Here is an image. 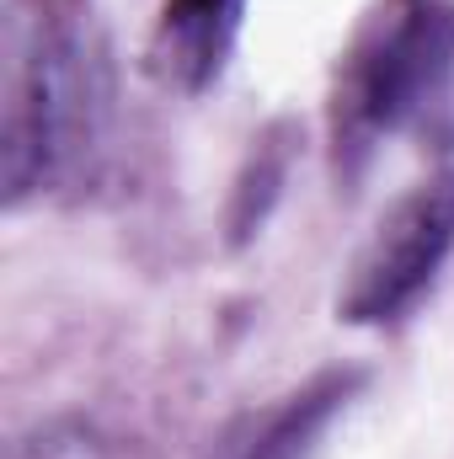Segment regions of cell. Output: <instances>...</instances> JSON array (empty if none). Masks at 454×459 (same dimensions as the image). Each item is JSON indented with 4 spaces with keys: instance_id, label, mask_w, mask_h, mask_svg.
<instances>
[{
    "instance_id": "cell-3",
    "label": "cell",
    "mask_w": 454,
    "mask_h": 459,
    "mask_svg": "<svg viewBox=\"0 0 454 459\" xmlns=\"http://www.w3.org/2000/svg\"><path fill=\"white\" fill-rule=\"evenodd\" d=\"M454 75V5L423 0L380 32L347 81V134L374 139L423 117Z\"/></svg>"
},
{
    "instance_id": "cell-5",
    "label": "cell",
    "mask_w": 454,
    "mask_h": 459,
    "mask_svg": "<svg viewBox=\"0 0 454 459\" xmlns=\"http://www.w3.org/2000/svg\"><path fill=\"white\" fill-rule=\"evenodd\" d=\"M358 374H321L305 390L284 395L262 422H251V433L240 438L235 459H310L316 444L327 438V428L337 422V411L353 401Z\"/></svg>"
},
{
    "instance_id": "cell-2",
    "label": "cell",
    "mask_w": 454,
    "mask_h": 459,
    "mask_svg": "<svg viewBox=\"0 0 454 459\" xmlns=\"http://www.w3.org/2000/svg\"><path fill=\"white\" fill-rule=\"evenodd\" d=\"M454 251V171L417 182L363 240L337 310L353 326L401 321L444 273Z\"/></svg>"
},
{
    "instance_id": "cell-1",
    "label": "cell",
    "mask_w": 454,
    "mask_h": 459,
    "mask_svg": "<svg viewBox=\"0 0 454 459\" xmlns=\"http://www.w3.org/2000/svg\"><path fill=\"white\" fill-rule=\"evenodd\" d=\"M108 54L86 0H16L5 43V204L70 182L108 128Z\"/></svg>"
},
{
    "instance_id": "cell-4",
    "label": "cell",
    "mask_w": 454,
    "mask_h": 459,
    "mask_svg": "<svg viewBox=\"0 0 454 459\" xmlns=\"http://www.w3.org/2000/svg\"><path fill=\"white\" fill-rule=\"evenodd\" d=\"M240 5L246 0H166L155 59L177 86L204 91L209 81H220L240 27Z\"/></svg>"
}]
</instances>
